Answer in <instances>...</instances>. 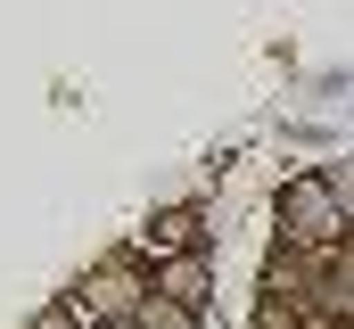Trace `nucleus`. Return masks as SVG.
Segmentation results:
<instances>
[{"label": "nucleus", "mask_w": 354, "mask_h": 329, "mask_svg": "<svg viewBox=\"0 0 354 329\" xmlns=\"http://www.w3.org/2000/svg\"><path fill=\"white\" fill-rule=\"evenodd\" d=\"M280 239L288 247H338L346 239V198L330 189V173H288L280 181Z\"/></svg>", "instance_id": "f257e3e1"}, {"label": "nucleus", "mask_w": 354, "mask_h": 329, "mask_svg": "<svg viewBox=\"0 0 354 329\" xmlns=\"http://www.w3.org/2000/svg\"><path fill=\"white\" fill-rule=\"evenodd\" d=\"M157 297H174V305H189V313H206V297H214V263H206V247L165 255V272H157Z\"/></svg>", "instance_id": "f03ea898"}, {"label": "nucleus", "mask_w": 354, "mask_h": 329, "mask_svg": "<svg viewBox=\"0 0 354 329\" xmlns=\"http://www.w3.org/2000/svg\"><path fill=\"white\" fill-rule=\"evenodd\" d=\"M132 297H140V288H132L124 272H99V280H83V297H75V305H83V313H99V321H132V313H140Z\"/></svg>", "instance_id": "7ed1b4c3"}, {"label": "nucleus", "mask_w": 354, "mask_h": 329, "mask_svg": "<svg viewBox=\"0 0 354 329\" xmlns=\"http://www.w3.org/2000/svg\"><path fill=\"white\" fill-rule=\"evenodd\" d=\"M149 247H165V255H189V247H198V206H174V214H157V223H149Z\"/></svg>", "instance_id": "20e7f679"}, {"label": "nucleus", "mask_w": 354, "mask_h": 329, "mask_svg": "<svg viewBox=\"0 0 354 329\" xmlns=\"http://www.w3.org/2000/svg\"><path fill=\"white\" fill-rule=\"evenodd\" d=\"M313 305H322V313H338V321L354 329V272H346V263H330V272H322V288H313Z\"/></svg>", "instance_id": "39448f33"}, {"label": "nucleus", "mask_w": 354, "mask_h": 329, "mask_svg": "<svg viewBox=\"0 0 354 329\" xmlns=\"http://www.w3.org/2000/svg\"><path fill=\"white\" fill-rule=\"evenodd\" d=\"M140 329H198V313H189V305H174V297H157V288H149V305H140Z\"/></svg>", "instance_id": "423d86ee"}, {"label": "nucleus", "mask_w": 354, "mask_h": 329, "mask_svg": "<svg viewBox=\"0 0 354 329\" xmlns=\"http://www.w3.org/2000/svg\"><path fill=\"white\" fill-rule=\"evenodd\" d=\"M330 189H338V198L354 206V164H330Z\"/></svg>", "instance_id": "0eeeda50"}, {"label": "nucleus", "mask_w": 354, "mask_h": 329, "mask_svg": "<svg viewBox=\"0 0 354 329\" xmlns=\"http://www.w3.org/2000/svg\"><path fill=\"white\" fill-rule=\"evenodd\" d=\"M33 329H75V313H66V305H58V313H41V321Z\"/></svg>", "instance_id": "6e6552de"}, {"label": "nucleus", "mask_w": 354, "mask_h": 329, "mask_svg": "<svg viewBox=\"0 0 354 329\" xmlns=\"http://www.w3.org/2000/svg\"><path fill=\"white\" fill-rule=\"evenodd\" d=\"M107 329H140V313H132V321H107Z\"/></svg>", "instance_id": "1a4fd4ad"}]
</instances>
